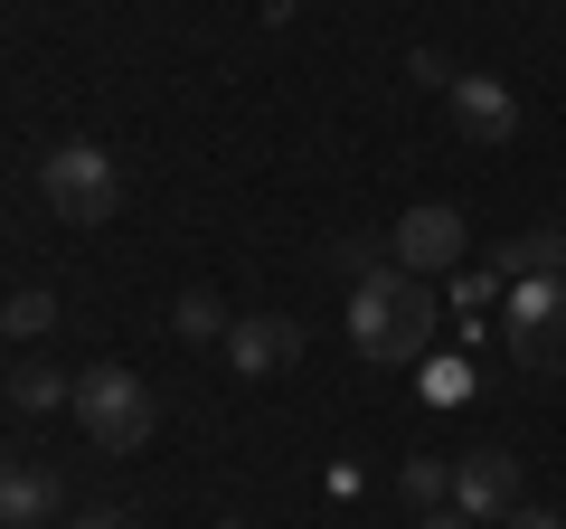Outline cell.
Wrapping results in <instances>:
<instances>
[{
	"instance_id": "obj_1",
	"label": "cell",
	"mask_w": 566,
	"mask_h": 529,
	"mask_svg": "<svg viewBox=\"0 0 566 529\" xmlns=\"http://www.w3.org/2000/svg\"><path fill=\"white\" fill-rule=\"evenodd\" d=\"M349 341L378 369H416L434 350V284L424 274H397V264L368 274V284H349Z\"/></svg>"
},
{
	"instance_id": "obj_2",
	"label": "cell",
	"mask_w": 566,
	"mask_h": 529,
	"mask_svg": "<svg viewBox=\"0 0 566 529\" xmlns=\"http://www.w3.org/2000/svg\"><path fill=\"white\" fill-rule=\"evenodd\" d=\"M76 426L95 435V454H142L151 445V426H161V407H151V387L133 378V369H76Z\"/></svg>"
},
{
	"instance_id": "obj_3",
	"label": "cell",
	"mask_w": 566,
	"mask_h": 529,
	"mask_svg": "<svg viewBox=\"0 0 566 529\" xmlns=\"http://www.w3.org/2000/svg\"><path fill=\"white\" fill-rule=\"evenodd\" d=\"M39 199L57 208L66 227H104L123 208V170H114V152H95V143H57L39 162Z\"/></svg>"
},
{
	"instance_id": "obj_4",
	"label": "cell",
	"mask_w": 566,
	"mask_h": 529,
	"mask_svg": "<svg viewBox=\"0 0 566 529\" xmlns=\"http://www.w3.org/2000/svg\"><path fill=\"white\" fill-rule=\"evenodd\" d=\"M501 341H510V360H520L528 378H557L566 369V274L501 293Z\"/></svg>"
},
{
	"instance_id": "obj_5",
	"label": "cell",
	"mask_w": 566,
	"mask_h": 529,
	"mask_svg": "<svg viewBox=\"0 0 566 529\" xmlns=\"http://www.w3.org/2000/svg\"><path fill=\"white\" fill-rule=\"evenodd\" d=\"M387 256H397V274H453V264L472 256V218L444 208V199H424V208H406V218L387 227Z\"/></svg>"
},
{
	"instance_id": "obj_6",
	"label": "cell",
	"mask_w": 566,
	"mask_h": 529,
	"mask_svg": "<svg viewBox=\"0 0 566 529\" xmlns=\"http://www.w3.org/2000/svg\"><path fill=\"white\" fill-rule=\"evenodd\" d=\"M453 510H463L472 529L510 520V510H520V454H510V445H482V454H463V464H453Z\"/></svg>"
},
{
	"instance_id": "obj_7",
	"label": "cell",
	"mask_w": 566,
	"mask_h": 529,
	"mask_svg": "<svg viewBox=\"0 0 566 529\" xmlns=\"http://www.w3.org/2000/svg\"><path fill=\"white\" fill-rule=\"evenodd\" d=\"M293 360H303V322H283V312L227 322V369H237V378H283Z\"/></svg>"
},
{
	"instance_id": "obj_8",
	"label": "cell",
	"mask_w": 566,
	"mask_h": 529,
	"mask_svg": "<svg viewBox=\"0 0 566 529\" xmlns=\"http://www.w3.org/2000/svg\"><path fill=\"white\" fill-rule=\"evenodd\" d=\"M453 123H463V143H510L520 133V95H510L501 76H482V66H463V76L444 85Z\"/></svg>"
},
{
	"instance_id": "obj_9",
	"label": "cell",
	"mask_w": 566,
	"mask_h": 529,
	"mask_svg": "<svg viewBox=\"0 0 566 529\" xmlns=\"http://www.w3.org/2000/svg\"><path fill=\"white\" fill-rule=\"evenodd\" d=\"M491 274L501 284H547V274H566V227H520V237L491 246Z\"/></svg>"
},
{
	"instance_id": "obj_10",
	"label": "cell",
	"mask_w": 566,
	"mask_h": 529,
	"mask_svg": "<svg viewBox=\"0 0 566 529\" xmlns=\"http://www.w3.org/2000/svg\"><path fill=\"white\" fill-rule=\"evenodd\" d=\"M48 510H57V473H0V529H39Z\"/></svg>"
},
{
	"instance_id": "obj_11",
	"label": "cell",
	"mask_w": 566,
	"mask_h": 529,
	"mask_svg": "<svg viewBox=\"0 0 566 529\" xmlns=\"http://www.w3.org/2000/svg\"><path fill=\"white\" fill-rule=\"evenodd\" d=\"M170 331H180V341H227V303L208 284H189L180 303H170Z\"/></svg>"
},
{
	"instance_id": "obj_12",
	"label": "cell",
	"mask_w": 566,
	"mask_h": 529,
	"mask_svg": "<svg viewBox=\"0 0 566 529\" xmlns=\"http://www.w3.org/2000/svg\"><path fill=\"white\" fill-rule=\"evenodd\" d=\"M66 397H76L66 369H20V378H10V407L20 416H48V407H66Z\"/></svg>"
},
{
	"instance_id": "obj_13",
	"label": "cell",
	"mask_w": 566,
	"mask_h": 529,
	"mask_svg": "<svg viewBox=\"0 0 566 529\" xmlns=\"http://www.w3.org/2000/svg\"><path fill=\"white\" fill-rule=\"evenodd\" d=\"M397 491L416 510H444L453 501V464H434V454H416V464H397Z\"/></svg>"
},
{
	"instance_id": "obj_14",
	"label": "cell",
	"mask_w": 566,
	"mask_h": 529,
	"mask_svg": "<svg viewBox=\"0 0 566 529\" xmlns=\"http://www.w3.org/2000/svg\"><path fill=\"white\" fill-rule=\"evenodd\" d=\"M387 264H397L387 237H340L331 246V274H340V284H368V274H387Z\"/></svg>"
},
{
	"instance_id": "obj_15",
	"label": "cell",
	"mask_w": 566,
	"mask_h": 529,
	"mask_svg": "<svg viewBox=\"0 0 566 529\" xmlns=\"http://www.w3.org/2000/svg\"><path fill=\"white\" fill-rule=\"evenodd\" d=\"M48 322H57V293H20V303H0V331H10V341H39Z\"/></svg>"
},
{
	"instance_id": "obj_16",
	"label": "cell",
	"mask_w": 566,
	"mask_h": 529,
	"mask_svg": "<svg viewBox=\"0 0 566 529\" xmlns=\"http://www.w3.org/2000/svg\"><path fill=\"white\" fill-rule=\"evenodd\" d=\"M501 293H510V284H501V274H491V264H482V274H463V284L444 293V303H453V312H463V322H472V312H482V303H501Z\"/></svg>"
},
{
	"instance_id": "obj_17",
	"label": "cell",
	"mask_w": 566,
	"mask_h": 529,
	"mask_svg": "<svg viewBox=\"0 0 566 529\" xmlns=\"http://www.w3.org/2000/svg\"><path fill=\"white\" fill-rule=\"evenodd\" d=\"M510 529H566V520H557V510H528V501H520V510H510Z\"/></svg>"
},
{
	"instance_id": "obj_18",
	"label": "cell",
	"mask_w": 566,
	"mask_h": 529,
	"mask_svg": "<svg viewBox=\"0 0 566 529\" xmlns=\"http://www.w3.org/2000/svg\"><path fill=\"white\" fill-rule=\"evenodd\" d=\"M416 529H472V520H463V510H453V501H444V510H424V520H416Z\"/></svg>"
},
{
	"instance_id": "obj_19",
	"label": "cell",
	"mask_w": 566,
	"mask_h": 529,
	"mask_svg": "<svg viewBox=\"0 0 566 529\" xmlns=\"http://www.w3.org/2000/svg\"><path fill=\"white\" fill-rule=\"evenodd\" d=\"M76 529H133V520H123V510H85Z\"/></svg>"
},
{
	"instance_id": "obj_20",
	"label": "cell",
	"mask_w": 566,
	"mask_h": 529,
	"mask_svg": "<svg viewBox=\"0 0 566 529\" xmlns=\"http://www.w3.org/2000/svg\"><path fill=\"white\" fill-rule=\"evenodd\" d=\"M218 529H245V520H218Z\"/></svg>"
},
{
	"instance_id": "obj_21",
	"label": "cell",
	"mask_w": 566,
	"mask_h": 529,
	"mask_svg": "<svg viewBox=\"0 0 566 529\" xmlns=\"http://www.w3.org/2000/svg\"><path fill=\"white\" fill-rule=\"evenodd\" d=\"M0 473H10V454H0Z\"/></svg>"
}]
</instances>
